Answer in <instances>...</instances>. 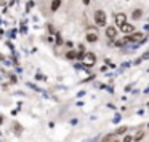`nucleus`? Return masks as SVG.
<instances>
[{
  "instance_id": "obj_2",
  "label": "nucleus",
  "mask_w": 149,
  "mask_h": 142,
  "mask_svg": "<svg viewBox=\"0 0 149 142\" xmlns=\"http://www.w3.org/2000/svg\"><path fill=\"white\" fill-rule=\"evenodd\" d=\"M144 40V35L143 34H132V35H128L125 39V42H133V43H139V42H143Z\"/></svg>"
},
{
  "instance_id": "obj_8",
  "label": "nucleus",
  "mask_w": 149,
  "mask_h": 142,
  "mask_svg": "<svg viewBox=\"0 0 149 142\" xmlns=\"http://www.w3.org/2000/svg\"><path fill=\"white\" fill-rule=\"evenodd\" d=\"M87 40H88V42H96V40H98V35H96V34H88V35H87Z\"/></svg>"
},
{
  "instance_id": "obj_5",
  "label": "nucleus",
  "mask_w": 149,
  "mask_h": 142,
  "mask_svg": "<svg viewBox=\"0 0 149 142\" xmlns=\"http://www.w3.org/2000/svg\"><path fill=\"white\" fill-rule=\"evenodd\" d=\"M106 37H107V39H116V37H117V29H116V27H107Z\"/></svg>"
},
{
  "instance_id": "obj_14",
  "label": "nucleus",
  "mask_w": 149,
  "mask_h": 142,
  "mask_svg": "<svg viewBox=\"0 0 149 142\" xmlns=\"http://www.w3.org/2000/svg\"><path fill=\"white\" fill-rule=\"evenodd\" d=\"M132 141H133V137H132V136H127V137L123 139V142H132Z\"/></svg>"
},
{
  "instance_id": "obj_9",
  "label": "nucleus",
  "mask_w": 149,
  "mask_h": 142,
  "mask_svg": "<svg viewBox=\"0 0 149 142\" xmlns=\"http://www.w3.org/2000/svg\"><path fill=\"white\" fill-rule=\"evenodd\" d=\"M143 136H144V132H143V131H138V132L135 134V137H133V141H141Z\"/></svg>"
},
{
  "instance_id": "obj_3",
  "label": "nucleus",
  "mask_w": 149,
  "mask_h": 142,
  "mask_svg": "<svg viewBox=\"0 0 149 142\" xmlns=\"http://www.w3.org/2000/svg\"><path fill=\"white\" fill-rule=\"evenodd\" d=\"M82 61H84L85 65H93L95 62H96V56H95L93 53H87V54L84 56V59H82Z\"/></svg>"
},
{
  "instance_id": "obj_11",
  "label": "nucleus",
  "mask_w": 149,
  "mask_h": 142,
  "mask_svg": "<svg viewBox=\"0 0 149 142\" xmlns=\"http://www.w3.org/2000/svg\"><path fill=\"white\" fill-rule=\"evenodd\" d=\"M66 56H68V59H74V58H77V54H75L74 51H69Z\"/></svg>"
},
{
  "instance_id": "obj_7",
  "label": "nucleus",
  "mask_w": 149,
  "mask_h": 142,
  "mask_svg": "<svg viewBox=\"0 0 149 142\" xmlns=\"http://www.w3.org/2000/svg\"><path fill=\"white\" fill-rule=\"evenodd\" d=\"M59 5H61V2H59V0H53V2H52V10L56 11L59 8Z\"/></svg>"
},
{
  "instance_id": "obj_13",
  "label": "nucleus",
  "mask_w": 149,
  "mask_h": 142,
  "mask_svg": "<svg viewBox=\"0 0 149 142\" xmlns=\"http://www.w3.org/2000/svg\"><path fill=\"white\" fill-rule=\"evenodd\" d=\"M133 16H135V18H136V19H138V18H139V16H141V11H139V10H136V11H135V13H133Z\"/></svg>"
},
{
  "instance_id": "obj_15",
  "label": "nucleus",
  "mask_w": 149,
  "mask_h": 142,
  "mask_svg": "<svg viewBox=\"0 0 149 142\" xmlns=\"http://www.w3.org/2000/svg\"><path fill=\"white\" fill-rule=\"evenodd\" d=\"M84 3H85V5H88V3H90V0H84Z\"/></svg>"
},
{
  "instance_id": "obj_4",
  "label": "nucleus",
  "mask_w": 149,
  "mask_h": 142,
  "mask_svg": "<svg viewBox=\"0 0 149 142\" xmlns=\"http://www.w3.org/2000/svg\"><path fill=\"white\" fill-rule=\"evenodd\" d=\"M116 23H117V26L122 27L123 24H127V16H125L123 13H119V14L116 16Z\"/></svg>"
},
{
  "instance_id": "obj_1",
  "label": "nucleus",
  "mask_w": 149,
  "mask_h": 142,
  "mask_svg": "<svg viewBox=\"0 0 149 142\" xmlns=\"http://www.w3.org/2000/svg\"><path fill=\"white\" fill-rule=\"evenodd\" d=\"M106 14H104V11L98 10L95 11V23L98 24V26H106Z\"/></svg>"
},
{
  "instance_id": "obj_12",
  "label": "nucleus",
  "mask_w": 149,
  "mask_h": 142,
  "mask_svg": "<svg viewBox=\"0 0 149 142\" xmlns=\"http://www.w3.org/2000/svg\"><path fill=\"white\" fill-rule=\"evenodd\" d=\"M127 131V126H122V128H119V129H117V134H122V132H125Z\"/></svg>"
},
{
  "instance_id": "obj_10",
  "label": "nucleus",
  "mask_w": 149,
  "mask_h": 142,
  "mask_svg": "<svg viewBox=\"0 0 149 142\" xmlns=\"http://www.w3.org/2000/svg\"><path fill=\"white\" fill-rule=\"evenodd\" d=\"M103 142H117V141L114 139V136H106V137L103 139Z\"/></svg>"
},
{
  "instance_id": "obj_6",
  "label": "nucleus",
  "mask_w": 149,
  "mask_h": 142,
  "mask_svg": "<svg viewBox=\"0 0 149 142\" xmlns=\"http://www.w3.org/2000/svg\"><path fill=\"white\" fill-rule=\"evenodd\" d=\"M120 30H122L123 34H135V32H133L135 29H133V26H132V24H123V26L120 27Z\"/></svg>"
}]
</instances>
